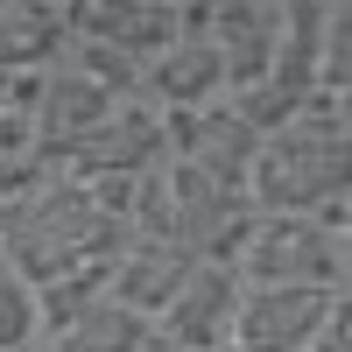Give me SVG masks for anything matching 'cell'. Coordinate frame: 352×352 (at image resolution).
Here are the masks:
<instances>
[{
  "label": "cell",
  "instance_id": "30bf717a",
  "mask_svg": "<svg viewBox=\"0 0 352 352\" xmlns=\"http://www.w3.org/2000/svg\"><path fill=\"white\" fill-rule=\"evenodd\" d=\"M141 99L162 106V113H190V106L226 99V64H219V50H212V36H204L197 21H184L148 64H141Z\"/></svg>",
  "mask_w": 352,
  "mask_h": 352
},
{
  "label": "cell",
  "instance_id": "d6986e66",
  "mask_svg": "<svg viewBox=\"0 0 352 352\" xmlns=\"http://www.w3.org/2000/svg\"><path fill=\"white\" fill-rule=\"evenodd\" d=\"M303 352H352V296H345V303H331V317L303 338Z\"/></svg>",
  "mask_w": 352,
  "mask_h": 352
},
{
  "label": "cell",
  "instance_id": "603a6c76",
  "mask_svg": "<svg viewBox=\"0 0 352 352\" xmlns=\"http://www.w3.org/2000/svg\"><path fill=\"white\" fill-rule=\"evenodd\" d=\"M176 8H184V21H190V14H197V8H212V0H176Z\"/></svg>",
  "mask_w": 352,
  "mask_h": 352
},
{
  "label": "cell",
  "instance_id": "52a82bcc",
  "mask_svg": "<svg viewBox=\"0 0 352 352\" xmlns=\"http://www.w3.org/2000/svg\"><path fill=\"white\" fill-rule=\"evenodd\" d=\"M352 289H303V282H247L232 310V352H303V338L345 303Z\"/></svg>",
  "mask_w": 352,
  "mask_h": 352
},
{
  "label": "cell",
  "instance_id": "7402d4cb",
  "mask_svg": "<svg viewBox=\"0 0 352 352\" xmlns=\"http://www.w3.org/2000/svg\"><path fill=\"white\" fill-rule=\"evenodd\" d=\"M28 352H71V345H64V338H50V331H43V338H36V345H28Z\"/></svg>",
  "mask_w": 352,
  "mask_h": 352
},
{
  "label": "cell",
  "instance_id": "8fae6325",
  "mask_svg": "<svg viewBox=\"0 0 352 352\" xmlns=\"http://www.w3.org/2000/svg\"><path fill=\"white\" fill-rule=\"evenodd\" d=\"M240 268L232 261H197V268L184 275V289L162 303V317H155V331H169L184 352H212V345H226L232 338V310H240Z\"/></svg>",
  "mask_w": 352,
  "mask_h": 352
},
{
  "label": "cell",
  "instance_id": "ba28073f",
  "mask_svg": "<svg viewBox=\"0 0 352 352\" xmlns=\"http://www.w3.org/2000/svg\"><path fill=\"white\" fill-rule=\"evenodd\" d=\"M162 120H169V162L212 176V184L247 190V169H254V155H261V127H247L232 99L190 106V113H162Z\"/></svg>",
  "mask_w": 352,
  "mask_h": 352
},
{
  "label": "cell",
  "instance_id": "9a60e30c",
  "mask_svg": "<svg viewBox=\"0 0 352 352\" xmlns=\"http://www.w3.org/2000/svg\"><path fill=\"white\" fill-rule=\"evenodd\" d=\"M148 331H155V317H141L134 303L113 296V289H99V296H92V303H78L50 338H64L71 352H134Z\"/></svg>",
  "mask_w": 352,
  "mask_h": 352
},
{
  "label": "cell",
  "instance_id": "5bb4252c",
  "mask_svg": "<svg viewBox=\"0 0 352 352\" xmlns=\"http://www.w3.org/2000/svg\"><path fill=\"white\" fill-rule=\"evenodd\" d=\"M71 50L64 0H0V78H28Z\"/></svg>",
  "mask_w": 352,
  "mask_h": 352
},
{
  "label": "cell",
  "instance_id": "e0dca14e",
  "mask_svg": "<svg viewBox=\"0 0 352 352\" xmlns=\"http://www.w3.org/2000/svg\"><path fill=\"white\" fill-rule=\"evenodd\" d=\"M64 56H71V64H85L99 85H113L120 99H141V64H134L127 50H113V43H92V36H71V50H64Z\"/></svg>",
  "mask_w": 352,
  "mask_h": 352
},
{
  "label": "cell",
  "instance_id": "44dd1931",
  "mask_svg": "<svg viewBox=\"0 0 352 352\" xmlns=\"http://www.w3.org/2000/svg\"><path fill=\"white\" fill-rule=\"evenodd\" d=\"M134 352H184V345H176V338H169V331H148V338H141V345H134Z\"/></svg>",
  "mask_w": 352,
  "mask_h": 352
},
{
  "label": "cell",
  "instance_id": "ffe728a7",
  "mask_svg": "<svg viewBox=\"0 0 352 352\" xmlns=\"http://www.w3.org/2000/svg\"><path fill=\"white\" fill-rule=\"evenodd\" d=\"M43 176V162H28V155H0V204H14L28 184Z\"/></svg>",
  "mask_w": 352,
  "mask_h": 352
},
{
  "label": "cell",
  "instance_id": "5b68a950",
  "mask_svg": "<svg viewBox=\"0 0 352 352\" xmlns=\"http://www.w3.org/2000/svg\"><path fill=\"white\" fill-rule=\"evenodd\" d=\"M162 162H169V120L148 99H120L99 127L43 155V169H64V176H141Z\"/></svg>",
  "mask_w": 352,
  "mask_h": 352
},
{
  "label": "cell",
  "instance_id": "7a4b0ae2",
  "mask_svg": "<svg viewBox=\"0 0 352 352\" xmlns=\"http://www.w3.org/2000/svg\"><path fill=\"white\" fill-rule=\"evenodd\" d=\"M247 197L254 212H317L352 232V99H310L296 120L261 134Z\"/></svg>",
  "mask_w": 352,
  "mask_h": 352
},
{
  "label": "cell",
  "instance_id": "8992f818",
  "mask_svg": "<svg viewBox=\"0 0 352 352\" xmlns=\"http://www.w3.org/2000/svg\"><path fill=\"white\" fill-rule=\"evenodd\" d=\"M14 106L28 113V134H36V162L50 148H64V141H78L85 127H99L113 106H120V92L113 85H99L85 64H71V56H56V64L28 71V78H8Z\"/></svg>",
  "mask_w": 352,
  "mask_h": 352
},
{
  "label": "cell",
  "instance_id": "277c9868",
  "mask_svg": "<svg viewBox=\"0 0 352 352\" xmlns=\"http://www.w3.org/2000/svg\"><path fill=\"white\" fill-rule=\"evenodd\" d=\"M240 282H303V289H352V232L317 212H254L240 254Z\"/></svg>",
  "mask_w": 352,
  "mask_h": 352
},
{
  "label": "cell",
  "instance_id": "4fadbf2b",
  "mask_svg": "<svg viewBox=\"0 0 352 352\" xmlns=\"http://www.w3.org/2000/svg\"><path fill=\"white\" fill-rule=\"evenodd\" d=\"M197 268V261L176 247V240H162V232H127V247L113 254V275H106V289L120 303H134L141 317H162V303L184 289V275Z\"/></svg>",
  "mask_w": 352,
  "mask_h": 352
},
{
  "label": "cell",
  "instance_id": "9c48e42d",
  "mask_svg": "<svg viewBox=\"0 0 352 352\" xmlns=\"http://www.w3.org/2000/svg\"><path fill=\"white\" fill-rule=\"evenodd\" d=\"M204 36H212L219 64H226V92H247V85L268 78L275 43H282V0H212V8L190 14Z\"/></svg>",
  "mask_w": 352,
  "mask_h": 352
},
{
  "label": "cell",
  "instance_id": "7c38bea8",
  "mask_svg": "<svg viewBox=\"0 0 352 352\" xmlns=\"http://www.w3.org/2000/svg\"><path fill=\"white\" fill-rule=\"evenodd\" d=\"M64 8H71V36L113 43V50H127L134 64H148L176 28H184V8H176V0H64Z\"/></svg>",
  "mask_w": 352,
  "mask_h": 352
},
{
  "label": "cell",
  "instance_id": "d4e9b609",
  "mask_svg": "<svg viewBox=\"0 0 352 352\" xmlns=\"http://www.w3.org/2000/svg\"><path fill=\"white\" fill-rule=\"evenodd\" d=\"M0 92H8V78H0Z\"/></svg>",
  "mask_w": 352,
  "mask_h": 352
},
{
  "label": "cell",
  "instance_id": "2e32d148",
  "mask_svg": "<svg viewBox=\"0 0 352 352\" xmlns=\"http://www.w3.org/2000/svg\"><path fill=\"white\" fill-rule=\"evenodd\" d=\"M36 338H43V296L28 275L0 261V352H28Z\"/></svg>",
  "mask_w": 352,
  "mask_h": 352
},
{
  "label": "cell",
  "instance_id": "ac0fdd59",
  "mask_svg": "<svg viewBox=\"0 0 352 352\" xmlns=\"http://www.w3.org/2000/svg\"><path fill=\"white\" fill-rule=\"evenodd\" d=\"M0 155H28L36 162V134H28V113L14 106V92H0Z\"/></svg>",
  "mask_w": 352,
  "mask_h": 352
},
{
  "label": "cell",
  "instance_id": "6da1fadb",
  "mask_svg": "<svg viewBox=\"0 0 352 352\" xmlns=\"http://www.w3.org/2000/svg\"><path fill=\"white\" fill-rule=\"evenodd\" d=\"M127 204H134V176H64L43 169L14 204H0V261L36 289L85 275V268H113V254L127 247Z\"/></svg>",
  "mask_w": 352,
  "mask_h": 352
},
{
  "label": "cell",
  "instance_id": "cb8c5ba5",
  "mask_svg": "<svg viewBox=\"0 0 352 352\" xmlns=\"http://www.w3.org/2000/svg\"><path fill=\"white\" fill-rule=\"evenodd\" d=\"M212 352H232V345H212Z\"/></svg>",
  "mask_w": 352,
  "mask_h": 352
},
{
  "label": "cell",
  "instance_id": "3957f363",
  "mask_svg": "<svg viewBox=\"0 0 352 352\" xmlns=\"http://www.w3.org/2000/svg\"><path fill=\"white\" fill-rule=\"evenodd\" d=\"M127 226L134 232H162L176 240L190 261H232L254 226V197L212 184L184 162H162V169H141L134 176V204H127Z\"/></svg>",
  "mask_w": 352,
  "mask_h": 352
}]
</instances>
